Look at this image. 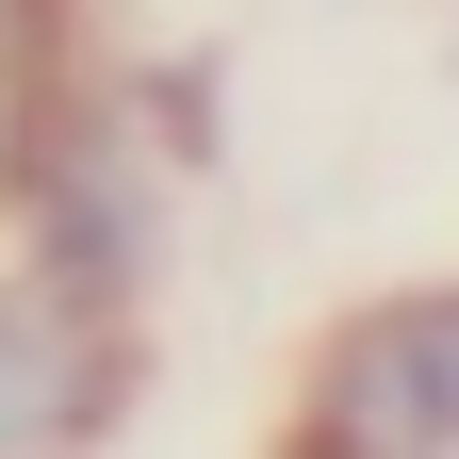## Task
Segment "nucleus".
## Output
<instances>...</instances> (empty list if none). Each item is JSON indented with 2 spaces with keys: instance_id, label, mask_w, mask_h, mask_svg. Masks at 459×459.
Returning a JSON list of instances; mask_svg holds the SVG:
<instances>
[{
  "instance_id": "f257e3e1",
  "label": "nucleus",
  "mask_w": 459,
  "mask_h": 459,
  "mask_svg": "<svg viewBox=\"0 0 459 459\" xmlns=\"http://www.w3.org/2000/svg\"><path fill=\"white\" fill-rule=\"evenodd\" d=\"M296 459H459V279L328 328L296 394Z\"/></svg>"
},
{
  "instance_id": "f03ea898",
  "label": "nucleus",
  "mask_w": 459,
  "mask_h": 459,
  "mask_svg": "<svg viewBox=\"0 0 459 459\" xmlns=\"http://www.w3.org/2000/svg\"><path fill=\"white\" fill-rule=\"evenodd\" d=\"M115 411H132V312L17 247L0 263V459H82Z\"/></svg>"
},
{
  "instance_id": "7ed1b4c3",
  "label": "nucleus",
  "mask_w": 459,
  "mask_h": 459,
  "mask_svg": "<svg viewBox=\"0 0 459 459\" xmlns=\"http://www.w3.org/2000/svg\"><path fill=\"white\" fill-rule=\"evenodd\" d=\"M33 148H49V99H33V33L0 17V213H33Z\"/></svg>"
}]
</instances>
